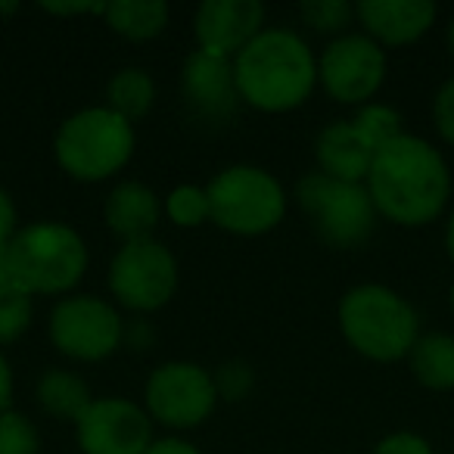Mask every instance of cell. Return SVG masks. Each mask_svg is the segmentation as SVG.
Segmentation results:
<instances>
[{"mask_svg":"<svg viewBox=\"0 0 454 454\" xmlns=\"http://www.w3.org/2000/svg\"><path fill=\"white\" fill-rule=\"evenodd\" d=\"M448 255L454 259V215H451V224H448Z\"/></svg>","mask_w":454,"mask_h":454,"instance_id":"d6a6232c","label":"cell"},{"mask_svg":"<svg viewBox=\"0 0 454 454\" xmlns=\"http://www.w3.org/2000/svg\"><path fill=\"white\" fill-rule=\"evenodd\" d=\"M10 398H13V373H10L7 358L0 355V414L10 411Z\"/></svg>","mask_w":454,"mask_h":454,"instance_id":"4dcf8cb0","label":"cell"},{"mask_svg":"<svg viewBox=\"0 0 454 454\" xmlns=\"http://www.w3.org/2000/svg\"><path fill=\"white\" fill-rule=\"evenodd\" d=\"M51 340L69 358L100 361L119 348L121 317L97 296L63 299L51 311Z\"/></svg>","mask_w":454,"mask_h":454,"instance_id":"9c48e42d","label":"cell"},{"mask_svg":"<svg viewBox=\"0 0 454 454\" xmlns=\"http://www.w3.org/2000/svg\"><path fill=\"white\" fill-rule=\"evenodd\" d=\"M355 128L377 146V153L383 150L386 144H392L395 137H402V115L389 106H364L355 119Z\"/></svg>","mask_w":454,"mask_h":454,"instance_id":"7402d4cb","label":"cell"},{"mask_svg":"<svg viewBox=\"0 0 454 454\" xmlns=\"http://www.w3.org/2000/svg\"><path fill=\"white\" fill-rule=\"evenodd\" d=\"M7 268L13 286L26 296L66 293L82 280L88 268V249L72 227L59 221H38L7 243Z\"/></svg>","mask_w":454,"mask_h":454,"instance_id":"3957f363","label":"cell"},{"mask_svg":"<svg viewBox=\"0 0 454 454\" xmlns=\"http://www.w3.org/2000/svg\"><path fill=\"white\" fill-rule=\"evenodd\" d=\"M340 327L352 348L373 361H398L417 342V311L398 293L367 284L340 302Z\"/></svg>","mask_w":454,"mask_h":454,"instance_id":"277c9868","label":"cell"},{"mask_svg":"<svg viewBox=\"0 0 454 454\" xmlns=\"http://www.w3.org/2000/svg\"><path fill=\"white\" fill-rule=\"evenodd\" d=\"M299 206L315 221L317 234L340 249H352L364 243L373 231V200L367 187L315 171L296 184Z\"/></svg>","mask_w":454,"mask_h":454,"instance_id":"52a82bcc","label":"cell"},{"mask_svg":"<svg viewBox=\"0 0 454 454\" xmlns=\"http://www.w3.org/2000/svg\"><path fill=\"white\" fill-rule=\"evenodd\" d=\"M377 159V146L355 128V121H336L324 128L317 137V162L321 171L336 181L361 184L371 175V165Z\"/></svg>","mask_w":454,"mask_h":454,"instance_id":"2e32d148","label":"cell"},{"mask_svg":"<svg viewBox=\"0 0 454 454\" xmlns=\"http://www.w3.org/2000/svg\"><path fill=\"white\" fill-rule=\"evenodd\" d=\"M32 324V296L13 290L0 296V346L20 340Z\"/></svg>","mask_w":454,"mask_h":454,"instance_id":"484cf974","label":"cell"},{"mask_svg":"<svg viewBox=\"0 0 454 454\" xmlns=\"http://www.w3.org/2000/svg\"><path fill=\"white\" fill-rule=\"evenodd\" d=\"M433 113H435V128H439V134L454 146V78L448 84H442Z\"/></svg>","mask_w":454,"mask_h":454,"instance_id":"4316f807","label":"cell"},{"mask_svg":"<svg viewBox=\"0 0 454 454\" xmlns=\"http://www.w3.org/2000/svg\"><path fill=\"white\" fill-rule=\"evenodd\" d=\"M159 221V200L150 187L137 181H125L109 193L106 200V224L125 243L146 240Z\"/></svg>","mask_w":454,"mask_h":454,"instance_id":"e0dca14e","label":"cell"},{"mask_svg":"<svg viewBox=\"0 0 454 454\" xmlns=\"http://www.w3.org/2000/svg\"><path fill=\"white\" fill-rule=\"evenodd\" d=\"M146 454H200L190 442H181V439H159L146 448Z\"/></svg>","mask_w":454,"mask_h":454,"instance_id":"f546056e","label":"cell"},{"mask_svg":"<svg viewBox=\"0 0 454 454\" xmlns=\"http://www.w3.org/2000/svg\"><path fill=\"white\" fill-rule=\"evenodd\" d=\"M411 371L429 389H454V340L445 333L417 336L411 348Z\"/></svg>","mask_w":454,"mask_h":454,"instance_id":"d6986e66","label":"cell"},{"mask_svg":"<svg viewBox=\"0 0 454 454\" xmlns=\"http://www.w3.org/2000/svg\"><path fill=\"white\" fill-rule=\"evenodd\" d=\"M38 402L47 414L78 420L90 408L88 383L69 371H47L38 383Z\"/></svg>","mask_w":454,"mask_h":454,"instance_id":"ffe728a7","label":"cell"},{"mask_svg":"<svg viewBox=\"0 0 454 454\" xmlns=\"http://www.w3.org/2000/svg\"><path fill=\"white\" fill-rule=\"evenodd\" d=\"M106 97L113 113H119L125 121H134V119H144L153 109L156 88H153V78L144 69H121L109 82Z\"/></svg>","mask_w":454,"mask_h":454,"instance_id":"44dd1931","label":"cell"},{"mask_svg":"<svg viewBox=\"0 0 454 454\" xmlns=\"http://www.w3.org/2000/svg\"><path fill=\"white\" fill-rule=\"evenodd\" d=\"M184 94H187L190 106L206 119L234 115L237 100H240L234 66L227 63V57H215L206 51L190 53L184 63Z\"/></svg>","mask_w":454,"mask_h":454,"instance_id":"5bb4252c","label":"cell"},{"mask_svg":"<svg viewBox=\"0 0 454 454\" xmlns=\"http://www.w3.org/2000/svg\"><path fill=\"white\" fill-rule=\"evenodd\" d=\"M215 380L202 367L171 361L153 371L146 383V408L159 423L175 429H190L202 423L215 408Z\"/></svg>","mask_w":454,"mask_h":454,"instance_id":"30bf717a","label":"cell"},{"mask_svg":"<svg viewBox=\"0 0 454 454\" xmlns=\"http://www.w3.org/2000/svg\"><path fill=\"white\" fill-rule=\"evenodd\" d=\"M355 16L377 41L402 47L417 41L435 20L433 0H361Z\"/></svg>","mask_w":454,"mask_h":454,"instance_id":"9a60e30c","label":"cell"},{"mask_svg":"<svg viewBox=\"0 0 454 454\" xmlns=\"http://www.w3.org/2000/svg\"><path fill=\"white\" fill-rule=\"evenodd\" d=\"M373 454H433V448H429L427 439H420L414 433H395V435H386L373 448Z\"/></svg>","mask_w":454,"mask_h":454,"instance_id":"83f0119b","label":"cell"},{"mask_svg":"<svg viewBox=\"0 0 454 454\" xmlns=\"http://www.w3.org/2000/svg\"><path fill=\"white\" fill-rule=\"evenodd\" d=\"M16 237V206L7 196V190H0V247H7Z\"/></svg>","mask_w":454,"mask_h":454,"instance_id":"f1b7e54d","label":"cell"},{"mask_svg":"<svg viewBox=\"0 0 454 454\" xmlns=\"http://www.w3.org/2000/svg\"><path fill=\"white\" fill-rule=\"evenodd\" d=\"M317 78L340 103H364L386 78V57L380 44L364 35H346L324 51Z\"/></svg>","mask_w":454,"mask_h":454,"instance_id":"8fae6325","label":"cell"},{"mask_svg":"<svg viewBox=\"0 0 454 454\" xmlns=\"http://www.w3.org/2000/svg\"><path fill=\"white\" fill-rule=\"evenodd\" d=\"M373 208L389 221L417 227L433 221L451 193V175L439 150L420 137L402 134L377 153L367 175Z\"/></svg>","mask_w":454,"mask_h":454,"instance_id":"6da1fadb","label":"cell"},{"mask_svg":"<svg viewBox=\"0 0 454 454\" xmlns=\"http://www.w3.org/2000/svg\"><path fill=\"white\" fill-rule=\"evenodd\" d=\"M448 51H451V57H454V20H451V26H448Z\"/></svg>","mask_w":454,"mask_h":454,"instance_id":"836d02e7","label":"cell"},{"mask_svg":"<svg viewBox=\"0 0 454 454\" xmlns=\"http://www.w3.org/2000/svg\"><path fill=\"white\" fill-rule=\"evenodd\" d=\"M262 20H265V7L259 0H206L196 10L193 32L200 51L231 57L259 35Z\"/></svg>","mask_w":454,"mask_h":454,"instance_id":"4fadbf2b","label":"cell"},{"mask_svg":"<svg viewBox=\"0 0 454 454\" xmlns=\"http://www.w3.org/2000/svg\"><path fill=\"white\" fill-rule=\"evenodd\" d=\"M165 212H168V218L175 221V224L181 227H196L202 224V221L208 218V196L206 190L200 187H177L168 193V200H165Z\"/></svg>","mask_w":454,"mask_h":454,"instance_id":"603a6c76","label":"cell"},{"mask_svg":"<svg viewBox=\"0 0 454 454\" xmlns=\"http://www.w3.org/2000/svg\"><path fill=\"white\" fill-rule=\"evenodd\" d=\"M38 429L16 411L0 414V454H38Z\"/></svg>","mask_w":454,"mask_h":454,"instance_id":"cb8c5ba5","label":"cell"},{"mask_svg":"<svg viewBox=\"0 0 454 454\" xmlns=\"http://www.w3.org/2000/svg\"><path fill=\"white\" fill-rule=\"evenodd\" d=\"M299 13L317 32H340L355 16V7L346 0H309V4H299Z\"/></svg>","mask_w":454,"mask_h":454,"instance_id":"d4e9b609","label":"cell"},{"mask_svg":"<svg viewBox=\"0 0 454 454\" xmlns=\"http://www.w3.org/2000/svg\"><path fill=\"white\" fill-rule=\"evenodd\" d=\"M208 218L231 234H268L284 218V190L268 171L253 165H234L212 177L206 187Z\"/></svg>","mask_w":454,"mask_h":454,"instance_id":"8992f818","label":"cell"},{"mask_svg":"<svg viewBox=\"0 0 454 454\" xmlns=\"http://www.w3.org/2000/svg\"><path fill=\"white\" fill-rule=\"evenodd\" d=\"M451 309H454V286H451Z\"/></svg>","mask_w":454,"mask_h":454,"instance_id":"e575fe53","label":"cell"},{"mask_svg":"<svg viewBox=\"0 0 454 454\" xmlns=\"http://www.w3.org/2000/svg\"><path fill=\"white\" fill-rule=\"evenodd\" d=\"M78 445L84 454H146L153 423L125 398H100L78 417Z\"/></svg>","mask_w":454,"mask_h":454,"instance_id":"7c38bea8","label":"cell"},{"mask_svg":"<svg viewBox=\"0 0 454 454\" xmlns=\"http://www.w3.org/2000/svg\"><path fill=\"white\" fill-rule=\"evenodd\" d=\"M103 16L113 26V32H119L121 38L146 41L156 38L165 28L168 4H162V0H115V4H106Z\"/></svg>","mask_w":454,"mask_h":454,"instance_id":"ac0fdd59","label":"cell"},{"mask_svg":"<svg viewBox=\"0 0 454 454\" xmlns=\"http://www.w3.org/2000/svg\"><path fill=\"white\" fill-rule=\"evenodd\" d=\"M13 278H10V268H7V247H0V296H7L13 293Z\"/></svg>","mask_w":454,"mask_h":454,"instance_id":"1f68e13d","label":"cell"},{"mask_svg":"<svg viewBox=\"0 0 454 454\" xmlns=\"http://www.w3.org/2000/svg\"><path fill=\"white\" fill-rule=\"evenodd\" d=\"M109 286L115 299L134 311L162 309L177 286L175 255L153 237L125 243L109 268Z\"/></svg>","mask_w":454,"mask_h":454,"instance_id":"ba28073f","label":"cell"},{"mask_svg":"<svg viewBox=\"0 0 454 454\" xmlns=\"http://www.w3.org/2000/svg\"><path fill=\"white\" fill-rule=\"evenodd\" d=\"M134 153L131 121L109 106L82 109L63 121L57 134V159L78 181H103L115 175Z\"/></svg>","mask_w":454,"mask_h":454,"instance_id":"5b68a950","label":"cell"},{"mask_svg":"<svg viewBox=\"0 0 454 454\" xmlns=\"http://www.w3.org/2000/svg\"><path fill=\"white\" fill-rule=\"evenodd\" d=\"M240 100L262 113H286L309 100L317 82V66L299 35L271 28L259 32L234 63Z\"/></svg>","mask_w":454,"mask_h":454,"instance_id":"7a4b0ae2","label":"cell"}]
</instances>
